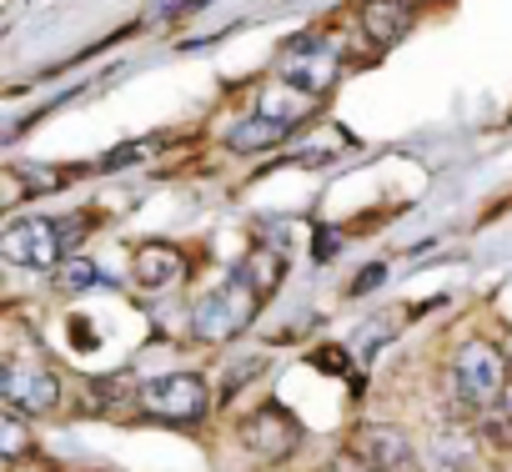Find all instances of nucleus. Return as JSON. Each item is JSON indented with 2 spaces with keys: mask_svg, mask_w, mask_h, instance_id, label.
<instances>
[{
  "mask_svg": "<svg viewBox=\"0 0 512 472\" xmlns=\"http://www.w3.org/2000/svg\"><path fill=\"white\" fill-rule=\"evenodd\" d=\"M447 382H452V397L467 407V412H492L497 402H502V392H507V357H502V347H492V342H462L457 352H452V362H447Z\"/></svg>",
  "mask_w": 512,
  "mask_h": 472,
  "instance_id": "1",
  "label": "nucleus"
},
{
  "mask_svg": "<svg viewBox=\"0 0 512 472\" xmlns=\"http://www.w3.org/2000/svg\"><path fill=\"white\" fill-rule=\"evenodd\" d=\"M256 297L236 272L216 287V292H206L196 307H191V327H196V337L201 342H231V337H241V327L256 317Z\"/></svg>",
  "mask_w": 512,
  "mask_h": 472,
  "instance_id": "2",
  "label": "nucleus"
},
{
  "mask_svg": "<svg viewBox=\"0 0 512 472\" xmlns=\"http://www.w3.org/2000/svg\"><path fill=\"white\" fill-rule=\"evenodd\" d=\"M0 257H6L11 267H26V272H61L66 231H61V221H46V216L11 221L6 231H0Z\"/></svg>",
  "mask_w": 512,
  "mask_h": 472,
  "instance_id": "3",
  "label": "nucleus"
},
{
  "mask_svg": "<svg viewBox=\"0 0 512 472\" xmlns=\"http://www.w3.org/2000/svg\"><path fill=\"white\" fill-rule=\"evenodd\" d=\"M141 412L156 422H201L211 412V382L196 372H166L141 387Z\"/></svg>",
  "mask_w": 512,
  "mask_h": 472,
  "instance_id": "4",
  "label": "nucleus"
},
{
  "mask_svg": "<svg viewBox=\"0 0 512 472\" xmlns=\"http://www.w3.org/2000/svg\"><path fill=\"white\" fill-rule=\"evenodd\" d=\"M277 76L292 86V91H307V96H322V91H332L337 86V76H342V56L322 41V36H292L287 46H282V56H277Z\"/></svg>",
  "mask_w": 512,
  "mask_h": 472,
  "instance_id": "5",
  "label": "nucleus"
},
{
  "mask_svg": "<svg viewBox=\"0 0 512 472\" xmlns=\"http://www.w3.org/2000/svg\"><path fill=\"white\" fill-rule=\"evenodd\" d=\"M241 447L251 457H262V462H287L297 447H302V422L292 407L282 402H267V407H256L246 422H241Z\"/></svg>",
  "mask_w": 512,
  "mask_h": 472,
  "instance_id": "6",
  "label": "nucleus"
},
{
  "mask_svg": "<svg viewBox=\"0 0 512 472\" xmlns=\"http://www.w3.org/2000/svg\"><path fill=\"white\" fill-rule=\"evenodd\" d=\"M0 397L21 417H46L61 407V377L41 362H6L0 367Z\"/></svg>",
  "mask_w": 512,
  "mask_h": 472,
  "instance_id": "7",
  "label": "nucleus"
},
{
  "mask_svg": "<svg viewBox=\"0 0 512 472\" xmlns=\"http://www.w3.org/2000/svg\"><path fill=\"white\" fill-rule=\"evenodd\" d=\"M352 457L367 472H422L417 442L402 427H392V422H362L352 432Z\"/></svg>",
  "mask_w": 512,
  "mask_h": 472,
  "instance_id": "8",
  "label": "nucleus"
},
{
  "mask_svg": "<svg viewBox=\"0 0 512 472\" xmlns=\"http://www.w3.org/2000/svg\"><path fill=\"white\" fill-rule=\"evenodd\" d=\"M181 277H186V257H181L176 247H166V242L136 247V257H131V282H136V287H146V292H171Z\"/></svg>",
  "mask_w": 512,
  "mask_h": 472,
  "instance_id": "9",
  "label": "nucleus"
},
{
  "mask_svg": "<svg viewBox=\"0 0 512 472\" xmlns=\"http://www.w3.org/2000/svg\"><path fill=\"white\" fill-rule=\"evenodd\" d=\"M357 26H362V36H367L377 51H387V46H397V41L407 36L412 6H407V0H367L362 16H357Z\"/></svg>",
  "mask_w": 512,
  "mask_h": 472,
  "instance_id": "10",
  "label": "nucleus"
},
{
  "mask_svg": "<svg viewBox=\"0 0 512 472\" xmlns=\"http://www.w3.org/2000/svg\"><path fill=\"white\" fill-rule=\"evenodd\" d=\"M236 277H241L256 297H272V287L287 277V257H282V252H251L246 262H236Z\"/></svg>",
  "mask_w": 512,
  "mask_h": 472,
  "instance_id": "11",
  "label": "nucleus"
},
{
  "mask_svg": "<svg viewBox=\"0 0 512 472\" xmlns=\"http://www.w3.org/2000/svg\"><path fill=\"white\" fill-rule=\"evenodd\" d=\"M477 442L467 437V432H457V427H437V457H442V467H452V472H477L472 462H477V452H472Z\"/></svg>",
  "mask_w": 512,
  "mask_h": 472,
  "instance_id": "12",
  "label": "nucleus"
},
{
  "mask_svg": "<svg viewBox=\"0 0 512 472\" xmlns=\"http://www.w3.org/2000/svg\"><path fill=\"white\" fill-rule=\"evenodd\" d=\"M282 136H287V126H277V121H267V116L251 111V121L236 126L231 146H236V151H262V146H272V141H282Z\"/></svg>",
  "mask_w": 512,
  "mask_h": 472,
  "instance_id": "13",
  "label": "nucleus"
},
{
  "mask_svg": "<svg viewBox=\"0 0 512 472\" xmlns=\"http://www.w3.org/2000/svg\"><path fill=\"white\" fill-rule=\"evenodd\" d=\"M482 437L497 442V447H512V382H507L502 402L492 412H482Z\"/></svg>",
  "mask_w": 512,
  "mask_h": 472,
  "instance_id": "14",
  "label": "nucleus"
},
{
  "mask_svg": "<svg viewBox=\"0 0 512 472\" xmlns=\"http://www.w3.org/2000/svg\"><path fill=\"white\" fill-rule=\"evenodd\" d=\"M56 282H61L66 292H86V287H96V282H101V272H96V262L76 257V262H66V267L56 272Z\"/></svg>",
  "mask_w": 512,
  "mask_h": 472,
  "instance_id": "15",
  "label": "nucleus"
},
{
  "mask_svg": "<svg viewBox=\"0 0 512 472\" xmlns=\"http://www.w3.org/2000/svg\"><path fill=\"white\" fill-rule=\"evenodd\" d=\"M0 442H6V462L16 467L21 462V452H26V427H21V417L11 412L6 422H0Z\"/></svg>",
  "mask_w": 512,
  "mask_h": 472,
  "instance_id": "16",
  "label": "nucleus"
},
{
  "mask_svg": "<svg viewBox=\"0 0 512 472\" xmlns=\"http://www.w3.org/2000/svg\"><path fill=\"white\" fill-rule=\"evenodd\" d=\"M382 277H387V267H372L367 277H357V282H352V297H362V292H372V287H377Z\"/></svg>",
  "mask_w": 512,
  "mask_h": 472,
  "instance_id": "17",
  "label": "nucleus"
},
{
  "mask_svg": "<svg viewBox=\"0 0 512 472\" xmlns=\"http://www.w3.org/2000/svg\"><path fill=\"white\" fill-rule=\"evenodd\" d=\"M186 6H191V11H201V6H211V0H186Z\"/></svg>",
  "mask_w": 512,
  "mask_h": 472,
  "instance_id": "18",
  "label": "nucleus"
}]
</instances>
